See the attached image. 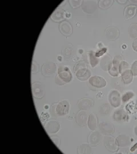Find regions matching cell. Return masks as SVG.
<instances>
[{"label":"cell","mask_w":137,"mask_h":154,"mask_svg":"<svg viewBox=\"0 0 137 154\" xmlns=\"http://www.w3.org/2000/svg\"><path fill=\"white\" fill-rule=\"evenodd\" d=\"M119 35L120 32L115 27L110 26L104 30V36L109 41H114L118 37Z\"/></svg>","instance_id":"9a60e30c"},{"label":"cell","mask_w":137,"mask_h":154,"mask_svg":"<svg viewBox=\"0 0 137 154\" xmlns=\"http://www.w3.org/2000/svg\"><path fill=\"white\" fill-rule=\"evenodd\" d=\"M130 65L129 63L126 62V61H122L120 66V73H122L127 69H129Z\"/></svg>","instance_id":"4dcf8cb0"},{"label":"cell","mask_w":137,"mask_h":154,"mask_svg":"<svg viewBox=\"0 0 137 154\" xmlns=\"http://www.w3.org/2000/svg\"><path fill=\"white\" fill-rule=\"evenodd\" d=\"M99 129L104 135H111L114 132V127L113 125L108 122H101L99 125Z\"/></svg>","instance_id":"7c38bea8"},{"label":"cell","mask_w":137,"mask_h":154,"mask_svg":"<svg viewBox=\"0 0 137 154\" xmlns=\"http://www.w3.org/2000/svg\"><path fill=\"white\" fill-rule=\"evenodd\" d=\"M116 142L118 146L121 147H125L130 146L132 142V138L127 135H120L116 138Z\"/></svg>","instance_id":"2e32d148"},{"label":"cell","mask_w":137,"mask_h":154,"mask_svg":"<svg viewBox=\"0 0 137 154\" xmlns=\"http://www.w3.org/2000/svg\"><path fill=\"white\" fill-rule=\"evenodd\" d=\"M137 8L135 5H130L126 6L124 11V16L126 20L132 19L137 13Z\"/></svg>","instance_id":"44dd1931"},{"label":"cell","mask_w":137,"mask_h":154,"mask_svg":"<svg viewBox=\"0 0 137 154\" xmlns=\"http://www.w3.org/2000/svg\"><path fill=\"white\" fill-rule=\"evenodd\" d=\"M45 130L49 134H54L58 132L61 128L60 123L55 120H50L45 125Z\"/></svg>","instance_id":"52a82bcc"},{"label":"cell","mask_w":137,"mask_h":154,"mask_svg":"<svg viewBox=\"0 0 137 154\" xmlns=\"http://www.w3.org/2000/svg\"><path fill=\"white\" fill-rule=\"evenodd\" d=\"M89 84L96 88H102L106 86L107 82L103 77L93 76L89 78Z\"/></svg>","instance_id":"9c48e42d"},{"label":"cell","mask_w":137,"mask_h":154,"mask_svg":"<svg viewBox=\"0 0 137 154\" xmlns=\"http://www.w3.org/2000/svg\"></svg>","instance_id":"7dc6e473"},{"label":"cell","mask_w":137,"mask_h":154,"mask_svg":"<svg viewBox=\"0 0 137 154\" xmlns=\"http://www.w3.org/2000/svg\"><path fill=\"white\" fill-rule=\"evenodd\" d=\"M39 70V65L36 62H33L32 65V73H36V72H38Z\"/></svg>","instance_id":"d590c367"},{"label":"cell","mask_w":137,"mask_h":154,"mask_svg":"<svg viewBox=\"0 0 137 154\" xmlns=\"http://www.w3.org/2000/svg\"><path fill=\"white\" fill-rule=\"evenodd\" d=\"M57 71H58L57 65L53 62H45L41 67V73L45 77H52Z\"/></svg>","instance_id":"7a4b0ae2"},{"label":"cell","mask_w":137,"mask_h":154,"mask_svg":"<svg viewBox=\"0 0 137 154\" xmlns=\"http://www.w3.org/2000/svg\"><path fill=\"white\" fill-rule=\"evenodd\" d=\"M91 74L92 72L87 67L81 68L76 72L77 78L82 81L88 80L91 77Z\"/></svg>","instance_id":"ac0fdd59"},{"label":"cell","mask_w":137,"mask_h":154,"mask_svg":"<svg viewBox=\"0 0 137 154\" xmlns=\"http://www.w3.org/2000/svg\"><path fill=\"white\" fill-rule=\"evenodd\" d=\"M111 111V108L109 104L104 103L100 106L99 108V112L102 116H107L110 113Z\"/></svg>","instance_id":"484cf974"},{"label":"cell","mask_w":137,"mask_h":154,"mask_svg":"<svg viewBox=\"0 0 137 154\" xmlns=\"http://www.w3.org/2000/svg\"><path fill=\"white\" fill-rule=\"evenodd\" d=\"M117 2L120 3L121 4H124L127 2V1H126V0H119V1H117Z\"/></svg>","instance_id":"60d3db41"},{"label":"cell","mask_w":137,"mask_h":154,"mask_svg":"<svg viewBox=\"0 0 137 154\" xmlns=\"http://www.w3.org/2000/svg\"><path fill=\"white\" fill-rule=\"evenodd\" d=\"M32 90L33 97L36 98L41 99L44 97V88L43 85L39 82L33 83L32 85Z\"/></svg>","instance_id":"30bf717a"},{"label":"cell","mask_w":137,"mask_h":154,"mask_svg":"<svg viewBox=\"0 0 137 154\" xmlns=\"http://www.w3.org/2000/svg\"><path fill=\"white\" fill-rule=\"evenodd\" d=\"M87 67V66H86V65L85 62L79 61V62H77V63L75 65L74 67V72H76L78 70L83 68V67Z\"/></svg>","instance_id":"836d02e7"},{"label":"cell","mask_w":137,"mask_h":154,"mask_svg":"<svg viewBox=\"0 0 137 154\" xmlns=\"http://www.w3.org/2000/svg\"><path fill=\"white\" fill-rule=\"evenodd\" d=\"M108 100L110 105L113 107H118L121 104V94L115 90H112L108 94Z\"/></svg>","instance_id":"277c9868"},{"label":"cell","mask_w":137,"mask_h":154,"mask_svg":"<svg viewBox=\"0 0 137 154\" xmlns=\"http://www.w3.org/2000/svg\"><path fill=\"white\" fill-rule=\"evenodd\" d=\"M114 1L113 0H100L98 1V5L102 9H107L113 4Z\"/></svg>","instance_id":"f1b7e54d"},{"label":"cell","mask_w":137,"mask_h":154,"mask_svg":"<svg viewBox=\"0 0 137 154\" xmlns=\"http://www.w3.org/2000/svg\"><path fill=\"white\" fill-rule=\"evenodd\" d=\"M77 152L78 154H91L92 153V149L89 144L83 143L79 146Z\"/></svg>","instance_id":"cb8c5ba5"},{"label":"cell","mask_w":137,"mask_h":154,"mask_svg":"<svg viewBox=\"0 0 137 154\" xmlns=\"http://www.w3.org/2000/svg\"><path fill=\"white\" fill-rule=\"evenodd\" d=\"M129 34L130 38L135 39L137 38V23H132L128 29Z\"/></svg>","instance_id":"4316f807"},{"label":"cell","mask_w":137,"mask_h":154,"mask_svg":"<svg viewBox=\"0 0 137 154\" xmlns=\"http://www.w3.org/2000/svg\"><path fill=\"white\" fill-rule=\"evenodd\" d=\"M70 110V103L66 100H63L55 106L54 111L56 115L60 116H66Z\"/></svg>","instance_id":"3957f363"},{"label":"cell","mask_w":137,"mask_h":154,"mask_svg":"<svg viewBox=\"0 0 137 154\" xmlns=\"http://www.w3.org/2000/svg\"><path fill=\"white\" fill-rule=\"evenodd\" d=\"M134 132H135V134L137 136V126L134 128Z\"/></svg>","instance_id":"ee69618b"},{"label":"cell","mask_w":137,"mask_h":154,"mask_svg":"<svg viewBox=\"0 0 137 154\" xmlns=\"http://www.w3.org/2000/svg\"><path fill=\"white\" fill-rule=\"evenodd\" d=\"M89 128L92 131H95L98 127V120L96 116L94 113L89 114L88 121Z\"/></svg>","instance_id":"7402d4cb"},{"label":"cell","mask_w":137,"mask_h":154,"mask_svg":"<svg viewBox=\"0 0 137 154\" xmlns=\"http://www.w3.org/2000/svg\"><path fill=\"white\" fill-rule=\"evenodd\" d=\"M102 139V135L100 132L93 131L92 132L88 137V143L90 146L95 147L98 146Z\"/></svg>","instance_id":"8fae6325"},{"label":"cell","mask_w":137,"mask_h":154,"mask_svg":"<svg viewBox=\"0 0 137 154\" xmlns=\"http://www.w3.org/2000/svg\"><path fill=\"white\" fill-rule=\"evenodd\" d=\"M130 2L132 4H135V5L137 4V0H132V1H130Z\"/></svg>","instance_id":"b9f144b4"},{"label":"cell","mask_w":137,"mask_h":154,"mask_svg":"<svg viewBox=\"0 0 137 154\" xmlns=\"http://www.w3.org/2000/svg\"><path fill=\"white\" fill-rule=\"evenodd\" d=\"M137 143L136 144H135L132 147V148L130 149V151L131 152H134V151H135V150H137Z\"/></svg>","instance_id":"ab89813d"},{"label":"cell","mask_w":137,"mask_h":154,"mask_svg":"<svg viewBox=\"0 0 137 154\" xmlns=\"http://www.w3.org/2000/svg\"><path fill=\"white\" fill-rule=\"evenodd\" d=\"M123 61V57L122 55L120 54L115 55L113 60V66L120 69V66L121 65V62Z\"/></svg>","instance_id":"83f0119b"},{"label":"cell","mask_w":137,"mask_h":154,"mask_svg":"<svg viewBox=\"0 0 137 154\" xmlns=\"http://www.w3.org/2000/svg\"><path fill=\"white\" fill-rule=\"evenodd\" d=\"M132 48L134 51L137 52V39H135L132 43Z\"/></svg>","instance_id":"f35d334b"},{"label":"cell","mask_w":137,"mask_h":154,"mask_svg":"<svg viewBox=\"0 0 137 154\" xmlns=\"http://www.w3.org/2000/svg\"><path fill=\"white\" fill-rule=\"evenodd\" d=\"M113 119L118 123H125L129 121V116L125 110L121 108L115 110L113 115Z\"/></svg>","instance_id":"8992f818"},{"label":"cell","mask_w":137,"mask_h":154,"mask_svg":"<svg viewBox=\"0 0 137 154\" xmlns=\"http://www.w3.org/2000/svg\"><path fill=\"white\" fill-rule=\"evenodd\" d=\"M89 115L86 110H80L76 116V121L80 126H84L88 123Z\"/></svg>","instance_id":"4fadbf2b"},{"label":"cell","mask_w":137,"mask_h":154,"mask_svg":"<svg viewBox=\"0 0 137 154\" xmlns=\"http://www.w3.org/2000/svg\"><path fill=\"white\" fill-rule=\"evenodd\" d=\"M70 17V13H68V12H66V18H69Z\"/></svg>","instance_id":"7bdbcfd3"},{"label":"cell","mask_w":137,"mask_h":154,"mask_svg":"<svg viewBox=\"0 0 137 154\" xmlns=\"http://www.w3.org/2000/svg\"></svg>","instance_id":"bcb514c9"},{"label":"cell","mask_w":137,"mask_h":154,"mask_svg":"<svg viewBox=\"0 0 137 154\" xmlns=\"http://www.w3.org/2000/svg\"><path fill=\"white\" fill-rule=\"evenodd\" d=\"M66 13L64 10L58 9L52 13L50 18L55 22H62L66 18Z\"/></svg>","instance_id":"d6986e66"},{"label":"cell","mask_w":137,"mask_h":154,"mask_svg":"<svg viewBox=\"0 0 137 154\" xmlns=\"http://www.w3.org/2000/svg\"><path fill=\"white\" fill-rule=\"evenodd\" d=\"M59 29L61 33L65 36L71 35L73 32V29L70 23L66 21L61 22Z\"/></svg>","instance_id":"ffe728a7"},{"label":"cell","mask_w":137,"mask_h":154,"mask_svg":"<svg viewBox=\"0 0 137 154\" xmlns=\"http://www.w3.org/2000/svg\"><path fill=\"white\" fill-rule=\"evenodd\" d=\"M110 74L113 77H117L120 74V69L112 66L111 68L108 71Z\"/></svg>","instance_id":"1f68e13d"},{"label":"cell","mask_w":137,"mask_h":154,"mask_svg":"<svg viewBox=\"0 0 137 154\" xmlns=\"http://www.w3.org/2000/svg\"><path fill=\"white\" fill-rule=\"evenodd\" d=\"M133 75L132 70L130 69H127L121 73V77L125 85H129L132 82L133 80Z\"/></svg>","instance_id":"603a6c76"},{"label":"cell","mask_w":137,"mask_h":154,"mask_svg":"<svg viewBox=\"0 0 137 154\" xmlns=\"http://www.w3.org/2000/svg\"><path fill=\"white\" fill-rule=\"evenodd\" d=\"M93 100L88 98L80 99L77 103L78 108L80 110H89L93 106Z\"/></svg>","instance_id":"e0dca14e"},{"label":"cell","mask_w":137,"mask_h":154,"mask_svg":"<svg viewBox=\"0 0 137 154\" xmlns=\"http://www.w3.org/2000/svg\"><path fill=\"white\" fill-rule=\"evenodd\" d=\"M57 75L65 84L70 82L72 80L73 75L70 69L67 66L61 65L58 68Z\"/></svg>","instance_id":"6da1fadb"},{"label":"cell","mask_w":137,"mask_h":154,"mask_svg":"<svg viewBox=\"0 0 137 154\" xmlns=\"http://www.w3.org/2000/svg\"><path fill=\"white\" fill-rule=\"evenodd\" d=\"M113 66V59L109 54L104 55L100 60V67L105 72L109 71Z\"/></svg>","instance_id":"5bb4252c"},{"label":"cell","mask_w":137,"mask_h":154,"mask_svg":"<svg viewBox=\"0 0 137 154\" xmlns=\"http://www.w3.org/2000/svg\"><path fill=\"white\" fill-rule=\"evenodd\" d=\"M104 143L105 147L110 151L115 152L118 149V146L116 142V139L111 136H105L104 138Z\"/></svg>","instance_id":"ba28073f"},{"label":"cell","mask_w":137,"mask_h":154,"mask_svg":"<svg viewBox=\"0 0 137 154\" xmlns=\"http://www.w3.org/2000/svg\"><path fill=\"white\" fill-rule=\"evenodd\" d=\"M107 50L106 48H103V49H101V50H98L97 52L95 53V55L97 57H99L101 56H102L103 55H104V53H106Z\"/></svg>","instance_id":"74e56055"},{"label":"cell","mask_w":137,"mask_h":154,"mask_svg":"<svg viewBox=\"0 0 137 154\" xmlns=\"http://www.w3.org/2000/svg\"><path fill=\"white\" fill-rule=\"evenodd\" d=\"M131 70L134 75H137V61H134L132 64Z\"/></svg>","instance_id":"e575fe53"},{"label":"cell","mask_w":137,"mask_h":154,"mask_svg":"<svg viewBox=\"0 0 137 154\" xmlns=\"http://www.w3.org/2000/svg\"><path fill=\"white\" fill-rule=\"evenodd\" d=\"M97 2L95 0L82 1V11L87 14H93L97 9Z\"/></svg>","instance_id":"5b68a950"},{"label":"cell","mask_w":137,"mask_h":154,"mask_svg":"<svg viewBox=\"0 0 137 154\" xmlns=\"http://www.w3.org/2000/svg\"><path fill=\"white\" fill-rule=\"evenodd\" d=\"M88 58H89L90 64L93 68H94L95 66H97L100 61L98 58L96 57L95 53L92 51L88 53Z\"/></svg>","instance_id":"d4e9b609"},{"label":"cell","mask_w":137,"mask_h":154,"mask_svg":"<svg viewBox=\"0 0 137 154\" xmlns=\"http://www.w3.org/2000/svg\"><path fill=\"white\" fill-rule=\"evenodd\" d=\"M58 61H61V57H58Z\"/></svg>","instance_id":"f6af8a7d"},{"label":"cell","mask_w":137,"mask_h":154,"mask_svg":"<svg viewBox=\"0 0 137 154\" xmlns=\"http://www.w3.org/2000/svg\"><path fill=\"white\" fill-rule=\"evenodd\" d=\"M134 96V94L132 91H128L125 94L123 95L122 97V100L123 101V102L125 103L126 102H127L129 100L132 99V98Z\"/></svg>","instance_id":"f546056e"},{"label":"cell","mask_w":137,"mask_h":154,"mask_svg":"<svg viewBox=\"0 0 137 154\" xmlns=\"http://www.w3.org/2000/svg\"><path fill=\"white\" fill-rule=\"evenodd\" d=\"M69 2L73 8H77L82 5V1L81 0H70Z\"/></svg>","instance_id":"d6a6232c"},{"label":"cell","mask_w":137,"mask_h":154,"mask_svg":"<svg viewBox=\"0 0 137 154\" xmlns=\"http://www.w3.org/2000/svg\"><path fill=\"white\" fill-rule=\"evenodd\" d=\"M51 139L53 141V142L54 143L57 147H58L60 144V139L57 137H51Z\"/></svg>","instance_id":"8d00e7d4"}]
</instances>
